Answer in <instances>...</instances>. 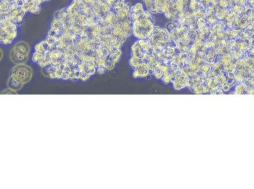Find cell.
Listing matches in <instances>:
<instances>
[{
  "label": "cell",
  "mask_w": 254,
  "mask_h": 189,
  "mask_svg": "<svg viewBox=\"0 0 254 189\" xmlns=\"http://www.w3.org/2000/svg\"><path fill=\"white\" fill-rule=\"evenodd\" d=\"M30 53V46L27 42L20 41L12 47L9 57L12 63L16 64H26Z\"/></svg>",
  "instance_id": "cell-1"
},
{
  "label": "cell",
  "mask_w": 254,
  "mask_h": 189,
  "mask_svg": "<svg viewBox=\"0 0 254 189\" xmlns=\"http://www.w3.org/2000/svg\"><path fill=\"white\" fill-rule=\"evenodd\" d=\"M33 75V70L29 66L25 64H16L11 69V75L13 78L24 85L31 81Z\"/></svg>",
  "instance_id": "cell-2"
},
{
  "label": "cell",
  "mask_w": 254,
  "mask_h": 189,
  "mask_svg": "<svg viewBox=\"0 0 254 189\" xmlns=\"http://www.w3.org/2000/svg\"><path fill=\"white\" fill-rule=\"evenodd\" d=\"M17 35V24L11 20L1 21V42L5 45L12 43Z\"/></svg>",
  "instance_id": "cell-3"
},
{
  "label": "cell",
  "mask_w": 254,
  "mask_h": 189,
  "mask_svg": "<svg viewBox=\"0 0 254 189\" xmlns=\"http://www.w3.org/2000/svg\"><path fill=\"white\" fill-rule=\"evenodd\" d=\"M7 86L8 88L13 90L15 92H18L20 89H22L23 85L10 76L9 80L7 81Z\"/></svg>",
  "instance_id": "cell-4"
},
{
  "label": "cell",
  "mask_w": 254,
  "mask_h": 189,
  "mask_svg": "<svg viewBox=\"0 0 254 189\" xmlns=\"http://www.w3.org/2000/svg\"><path fill=\"white\" fill-rule=\"evenodd\" d=\"M115 64L116 63L109 56L106 57V59H105V67L107 69V70H113L114 66H115Z\"/></svg>",
  "instance_id": "cell-5"
},
{
  "label": "cell",
  "mask_w": 254,
  "mask_h": 189,
  "mask_svg": "<svg viewBox=\"0 0 254 189\" xmlns=\"http://www.w3.org/2000/svg\"><path fill=\"white\" fill-rule=\"evenodd\" d=\"M121 54V52L120 51V50H119L116 52L111 53V54H109V55L108 56L114 61V63H116L118 62L119 59H120V58Z\"/></svg>",
  "instance_id": "cell-6"
},
{
  "label": "cell",
  "mask_w": 254,
  "mask_h": 189,
  "mask_svg": "<svg viewBox=\"0 0 254 189\" xmlns=\"http://www.w3.org/2000/svg\"><path fill=\"white\" fill-rule=\"evenodd\" d=\"M46 55L43 54L41 53L35 52V53L33 54V56H32V61H33V62L34 63H38L40 61H42L44 58V57L46 56Z\"/></svg>",
  "instance_id": "cell-7"
},
{
  "label": "cell",
  "mask_w": 254,
  "mask_h": 189,
  "mask_svg": "<svg viewBox=\"0 0 254 189\" xmlns=\"http://www.w3.org/2000/svg\"><path fill=\"white\" fill-rule=\"evenodd\" d=\"M90 77H91V76L88 75V74L86 72L80 71V79L79 80L83 81H87L89 79Z\"/></svg>",
  "instance_id": "cell-8"
},
{
  "label": "cell",
  "mask_w": 254,
  "mask_h": 189,
  "mask_svg": "<svg viewBox=\"0 0 254 189\" xmlns=\"http://www.w3.org/2000/svg\"><path fill=\"white\" fill-rule=\"evenodd\" d=\"M106 71H107V69L105 66H98L96 68V71L100 75L104 74Z\"/></svg>",
  "instance_id": "cell-9"
},
{
  "label": "cell",
  "mask_w": 254,
  "mask_h": 189,
  "mask_svg": "<svg viewBox=\"0 0 254 189\" xmlns=\"http://www.w3.org/2000/svg\"><path fill=\"white\" fill-rule=\"evenodd\" d=\"M17 93V92H15L13 90H11L10 89H8L6 90H5V91H3L1 94H16Z\"/></svg>",
  "instance_id": "cell-10"
},
{
  "label": "cell",
  "mask_w": 254,
  "mask_h": 189,
  "mask_svg": "<svg viewBox=\"0 0 254 189\" xmlns=\"http://www.w3.org/2000/svg\"><path fill=\"white\" fill-rule=\"evenodd\" d=\"M2 57H3V51L1 50V59H2Z\"/></svg>",
  "instance_id": "cell-11"
},
{
  "label": "cell",
  "mask_w": 254,
  "mask_h": 189,
  "mask_svg": "<svg viewBox=\"0 0 254 189\" xmlns=\"http://www.w3.org/2000/svg\"><path fill=\"white\" fill-rule=\"evenodd\" d=\"M80 1V0H73V2H79Z\"/></svg>",
  "instance_id": "cell-12"
}]
</instances>
